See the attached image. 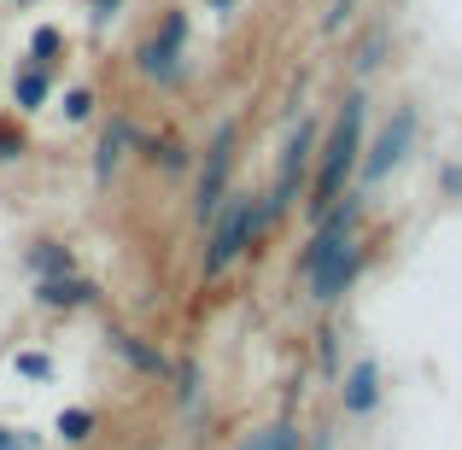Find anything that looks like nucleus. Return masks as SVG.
Returning <instances> with one entry per match:
<instances>
[{
  "mask_svg": "<svg viewBox=\"0 0 462 450\" xmlns=\"http://www.w3.org/2000/svg\"><path fill=\"white\" fill-rule=\"evenodd\" d=\"M351 228V205H339L334 216L322 223V234H316V252H310V293L316 298H339L346 293V281L357 275V240L346 234Z\"/></svg>",
  "mask_w": 462,
  "mask_h": 450,
  "instance_id": "1",
  "label": "nucleus"
},
{
  "mask_svg": "<svg viewBox=\"0 0 462 450\" xmlns=\"http://www.w3.org/2000/svg\"><path fill=\"white\" fill-rule=\"evenodd\" d=\"M357 129H363V94H351V100L339 106V124H334V135H328L322 170H316V216H322L328 205L339 199V188H346L351 164H357Z\"/></svg>",
  "mask_w": 462,
  "mask_h": 450,
  "instance_id": "2",
  "label": "nucleus"
},
{
  "mask_svg": "<svg viewBox=\"0 0 462 450\" xmlns=\"http://www.w3.org/2000/svg\"><path fill=\"white\" fill-rule=\"evenodd\" d=\"M252 223H258V211H252L246 199H235L228 205V216H223V228H217V240H211V252H205V275H223L228 263L246 252V234H252Z\"/></svg>",
  "mask_w": 462,
  "mask_h": 450,
  "instance_id": "3",
  "label": "nucleus"
},
{
  "mask_svg": "<svg viewBox=\"0 0 462 450\" xmlns=\"http://www.w3.org/2000/svg\"><path fill=\"white\" fill-rule=\"evenodd\" d=\"M410 141H416V112L404 106V112H398L393 124L381 129V141L369 147V164H363V181H386V176H393V170H398V158L410 152Z\"/></svg>",
  "mask_w": 462,
  "mask_h": 450,
  "instance_id": "4",
  "label": "nucleus"
},
{
  "mask_svg": "<svg viewBox=\"0 0 462 450\" xmlns=\"http://www.w3.org/2000/svg\"><path fill=\"white\" fill-rule=\"evenodd\" d=\"M181 41H188V18H181V12H170L164 30L141 47V70H147L152 82H170V77H176V65H181Z\"/></svg>",
  "mask_w": 462,
  "mask_h": 450,
  "instance_id": "5",
  "label": "nucleus"
},
{
  "mask_svg": "<svg viewBox=\"0 0 462 450\" xmlns=\"http://www.w3.org/2000/svg\"><path fill=\"white\" fill-rule=\"evenodd\" d=\"M228 158H235V129H217L211 158H205V176H199V199H193V211H199V216H217V205H223V176H228Z\"/></svg>",
  "mask_w": 462,
  "mask_h": 450,
  "instance_id": "6",
  "label": "nucleus"
},
{
  "mask_svg": "<svg viewBox=\"0 0 462 450\" xmlns=\"http://www.w3.org/2000/svg\"><path fill=\"white\" fill-rule=\"evenodd\" d=\"M305 152H310V129H299V135H293V147H287V158H282V181H275V193L263 199V211H270V216H282V205L293 199L299 176H305Z\"/></svg>",
  "mask_w": 462,
  "mask_h": 450,
  "instance_id": "7",
  "label": "nucleus"
},
{
  "mask_svg": "<svg viewBox=\"0 0 462 450\" xmlns=\"http://www.w3.org/2000/svg\"><path fill=\"white\" fill-rule=\"evenodd\" d=\"M374 398H381V374H374V363H357L346 381V409L363 416V409H374Z\"/></svg>",
  "mask_w": 462,
  "mask_h": 450,
  "instance_id": "8",
  "label": "nucleus"
},
{
  "mask_svg": "<svg viewBox=\"0 0 462 450\" xmlns=\"http://www.w3.org/2000/svg\"><path fill=\"white\" fill-rule=\"evenodd\" d=\"M240 450H299V433L287 427V421H275V427H263V433H252Z\"/></svg>",
  "mask_w": 462,
  "mask_h": 450,
  "instance_id": "9",
  "label": "nucleus"
},
{
  "mask_svg": "<svg viewBox=\"0 0 462 450\" xmlns=\"http://www.w3.org/2000/svg\"><path fill=\"white\" fill-rule=\"evenodd\" d=\"M82 298H94L88 281H42V304H82Z\"/></svg>",
  "mask_w": 462,
  "mask_h": 450,
  "instance_id": "10",
  "label": "nucleus"
},
{
  "mask_svg": "<svg viewBox=\"0 0 462 450\" xmlns=\"http://www.w3.org/2000/svg\"><path fill=\"white\" fill-rule=\"evenodd\" d=\"M124 141H129V124H112V129H106V141H100V176H112V170H117Z\"/></svg>",
  "mask_w": 462,
  "mask_h": 450,
  "instance_id": "11",
  "label": "nucleus"
},
{
  "mask_svg": "<svg viewBox=\"0 0 462 450\" xmlns=\"http://www.w3.org/2000/svg\"><path fill=\"white\" fill-rule=\"evenodd\" d=\"M88 433H94L88 409H65V416H59V439H88Z\"/></svg>",
  "mask_w": 462,
  "mask_h": 450,
  "instance_id": "12",
  "label": "nucleus"
},
{
  "mask_svg": "<svg viewBox=\"0 0 462 450\" xmlns=\"http://www.w3.org/2000/svg\"><path fill=\"white\" fill-rule=\"evenodd\" d=\"M42 100H47V77H42V70L18 77V106H42Z\"/></svg>",
  "mask_w": 462,
  "mask_h": 450,
  "instance_id": "13",
  "label": "nucleus"
},
{
  "mask_svg": "<svg viewBox=\"0 0 462 450\" xmlns=\"http://www.w3.org/2000/svg\"><path fill=\"white\" fill-rule=\"evenodd\" d=\"M117 351H124L129 363H141V369H147V374H158V369H164V363H158L147 345H135V339H124V334H117Z\"/></svg>",
  "mask_w": 462,
  "mask_h": 450,
  "instance_id": "14",
  "label": "nucleus"
},
{
  "mask_svg": "<svg viewBox=\"0 0 462 450\" xmlns=\"http://www.w3.org/2000/svg\"><path fill=\"white\" fill-rule=\"evenodd\" d=\"M18 374H30V381H47V374H53V363H47L42 351H23V357H18Z\"/></svg>",
  "mask_w": 462,
  "mask_h": 450,
  "instance_id": "15",
  "label": "nucleus"
},
{
  "mask_svg": "<svg viewBox=\"0 0 462 450\" xmlns=\"http://www.w3.org/2000/svg\"><path fill=\"white\" fill-rule=\"evenodd\" d=\"M30 263H35V270H47V275H59V270H65V252H59V246H42V252H30Z\"/></svg>",
  "mask_w": 462,
  "mask_h": 450,
  "instance_id": "16",
  "label": "nucleus"
},
{
  "mask_svg": "<svg viewBox=\"0 0 462 450\" xmlns=\"http://www.w3.org/2000/svg\"><path fill=\"white\" fill-rule=\"evenodd\" d=\"M88 106H94V100H88V94L77 88V94H70V100H65V117H70V124H82V117H88Z\"/></svg>",
  "mask_w": 462,
  "mask_h": 450,
  "instance_id": "17",
  "label": "nucleus"
},
{
  "mask_svg": "<svg viewBox=\"0 0 462 450\" xmlns=\"http://www.w3.org/2000/svg\"><path fill=\"white\" fill-rule=\"evenodd\" d=\"M18 147H23V135H18V129H0V158H12Z\"/></svg>",
  "mask_w": 462,
  "mask_h": 450,
  "instance_id": "18",
  "label": "nucleus"
},
{
  "mask_svg": "<svg viewBox=\"0 0 462 450\" xmlns=\"http://www.w3.org/2000/svg\"><path fill=\"white\" fill-rule=\"evenodd\" d=\"M42 53H59V35H53V30L35 35V59H42Z\"/></svg>",
  "mask_w": 462,
  "mask_h": 450,
  "instance_id": "19",
  "label": "nucleus"
},
{
  "mask_svg": "<svg viewBox=\"0 0 462 450\" xmlns=\"http://www.w3.org/2000/svg\"><path fill=\"white\" fill-rule=\"evenodd\" d=\"M94 12H117V0H94Z\"/></svg>",
  "mask_w": 462,
  "mask_h": 450,
  "instance_id": "20",
  "label": "nucleus"
},
{
  "mask_svg": "<svg viewBox=\"0 0 462 450\" xmlns=\"http://www.w3.org/2000/svg\"><path fill=\"white\" fill-rule=\"evenodd\" d=\"M0 450H18V439H12V433H0Z\"/></svg>",
  "mask_w": 462,
  "mask_h": 450,
  "instance_id": "21",
  "label": "nucleus"
},
{
  "mask_svg": "<svg viewBox=\"0 0 462 450\" xmlns=\"http://www.w3.org/2000/svg\"><path fill=\"white\" fill-rule=\"evenodd\" d=\"M228 6H235V0H217V12H228Z\"/></svg>",
  "mask_w": 462,
  "mask_h": 450,
  "instance_id": "22",
  "label": "nucleus"
}]
</instances>
